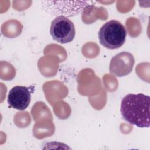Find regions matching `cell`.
Listing matches in <instances>:
<instances>
[{
	"instance_id": "3",
	"label": "cell",
	"mask_w": 150,
	"mask_h": 150,
	"mask_svg": "<svg viewBox=\"0 0 150 150\" xmlns=\"http://www.w3.org/2000/svg\"><path fill=\"white\" fill-rule=\"evenodd\" d=\"M50 33L55 41L65 44L71 42L74 38L76 30L71 21L64 16H59L51 23Z\"/></svg>"
},
{
	"instance_id": "6",
	"label": "cell",
	"mask_w": 150,
	"mask_h": 150,
	"mask_svg": "<svg viewBox=\"0 0 150 150\" xmlns=\"http://www.w3.org/2000/svg\"><path fill=\"white\" fill-rule=\"evenodd\" d=\"M45 2H46L45 1ZM47 3V2H46ZM88 1H71L68 5H45L47 11L53 15L64 16L66 17L73 16L77 15L87 6H88Z\"/></svg>"
},
{
	"instance_id": "5",
	"label": "cell",
	"mask_w": 150,
	"mask_h": 150,
	"mask_svg": "<svg viewBox=\"0 0 150 150\" xmlns=\"http://www.w3.org/2000/svg\"><path fill=\"white\" fill-rule=\"evenodd\" d=\"M31 100V91L29 87L16 86L12 87L8 95V103L13 108L23 111L29 105Z\"/></svg>"
},
{
	"instance_id": "1",
	"label": "cell",
	"mask_w": 150,
	"mask_h": 150,
	"mask_svg": "<svg viewBox=\"0 0 150 150\" xmlns=\"http://www.w3.org/2000/svg\"><path fill=\"white\" fill-rule=\"evenodd\" d=\"M150 97L142 93L128 94L121 103L120 112L124 120L139 128L149 127Z\"/></svg>"
},
{
	"instance_id": "2",
	"label": "cell",
	"mask_w": 150,
	"mask_h": 150,
	"mask_svg": "<svg viewBox=\"0 0 150 150\" xmlns=\"http://www.w3.org/2000/svg\"><path fill=\"white\" fill-rule=\"evenodd\" d=\"M127 30L125 26L117 20L105 23L98 33L100 43L109 49H115L122 46L125 42Z\"/></svg>"
},
{
	"instance_id": "4",
	"label": "cell",
	"mask_w": 150,
	"mask_h": 150,
	"mask_svg": "<svg viewBox=\"0 0 150 150\" xmlns=\"http://www.w3.org/2000/svg\"><path fill=\"white\" fill-rule=\"evenodd\" d=\"M134 63V57L131 53L122 52L111 59L109 70L115 76H125L132 71Z\"/></svg>"
}]
</instances>
